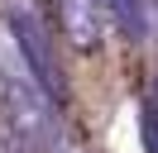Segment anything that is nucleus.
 <instances>
[{
    "label": "nucleus",
    "mask_w": 158,
    "mask_h": 153,
    "mask_svg": "<svg viewBox=\"0 0 158 153\" xmlns=\"http://www.w3.org/2000/svg\"><path fill=\"white\" fill-rule=\"evenodd\" d=\"M0 14H5V29H10L15 48L24 57V72L34 76V86L53 105H62L67 101V81H62V62H58V53L48 43V29H43L39 5L34 0H0Z\"/></svg>",
    "instance_id": "obj_1"
},
{
    "label": "nucleus",
    "mask_w": 158,
    "mask_h": 153,
    "mask_svg": "<svg viewBox=\"0 0 158 153\" xmlns=\"http://www.w3.org/2000/svg\"><path fill=\"white\" fill-rule=\"evenodd\" d=\"M53 110H58V105L34 86L29 72L0 81V134H10L19 148L53 143Z\"/></svg>",
    "instance_id": "obj_2"
},
{
    "label": "nucleus",
    "mask_w": 158,
    "mask_h": 153,
    "mask_svg": "<svg viewBox=\"0 0 158 153\" xmlns=\"http://www.w3.org/2000/svg\"><path fill=\"white\" fill-rule=\"evenodd\" d=\"M58 19H62V34L72 38V48L91 53L101 43V29H106V5L101 0H58Z\"/></svg>",
    "instance_id": "obj_3"
},
{
    "label": "nucleus",
    "mask_w": 158,
    "mask_h": 153,
    "mask_svg": "<svg viewBox=\"0 0 158 153\" xmlns=\"http://www.w3.org/2000/svg\"><path fill=\"white\" fill-rule=\"evenodd\" d=\"M101 5L115 14V24L125 29L129 38H144L148 34V0H101Z\"/></svg>",
    "instance_id": "obj_4"
},
{
    "label": "nucleus",
    "mask_w": 158,
    "mask_h": 153,
    "mask_svg": "<svg viewBox=\"0 0 158 153\" xmlns=\"http://www.w3.org/2000/svg\"><path fill=\"white\" fill-rule=\"evenodd\" d=\"M144 148L158 153V105H148V110H144Z\"/></svg>",
    "instance_id": "obj_5"
},
{
    "label": "nucleus",
    "mask_w": 158,
    "mask_h": 153,
    "mask_svg": "<svg viewBox=\"0 0 158 153\" xmlns=\"http://www.w3.org/2000/svg\"><path fill=\"white\" fill-rule=\"evenodd\" d=\"M43 153H72V148H67V143H62V139H53V143H48V148H43Z\"/></svg>",
    "instance_id": "obj_6"
},
{
    "label": "nucleus",
    "mask_w": 158,
    "mask_h": 153,
    "mask_svg": "<svg viewBox=\"0 0 158 153\" xmlns=\"http://www.w3.org/2000/svg\"><path fill=\"white\" fill-rule=\"evenodd\" d=\"M148 105H158V76H153V86H148Z\"/></svg>",
    "instance_id": "obj_7"
}]
</instances>
